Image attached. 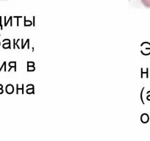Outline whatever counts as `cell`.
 Segmentation results:
<instances>
[{"instance_id": "cell-2", "label": "cell", "mask_w": 150, "mask_h": 141, "mask_svg": "<svg viewBox=\"0 0 150 141\" xmlns=\"http://www.w3.org/2000/svg\"><path fill=\"white\" fill-rule=\"evenodd\" d=\"M149 118L148 115L144 114L141 116V121H142L143 123H147V122L149 121Z\"/></svg>"}, {"instance_id": "cell-1", "label": "cell", "mask_w": 150, "mask_h": 141, "mask_svg": "<svg viewBox=\"0 0 150 141\" xmlns=\"http://www.w3.org/2000/svg\"><path fill=\"white\" fill-rule=\"evenodd\" d=\"M144 7L147 8H150V0H141Z\"/></svg>"}, {"instance_id": "cell-3", "label": "cell", "mask_w": 150, "mask_h": 141, "mask_svg": "<svg viewBox=\"0 0 150 141\" xmlns=\"http://www.w3.org/2000/svg\"><path fill=\"white\" fill-rule=\"evenodd\" d=\"M6 92L8 93H12L13 92V87L11 85H8L6 87Z\"/></svg>"}]
</instances>
